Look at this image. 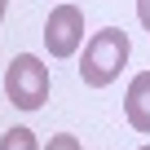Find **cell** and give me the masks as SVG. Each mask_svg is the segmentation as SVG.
<instances>
[{
  "instance_id": "6da1fadb",
  "label": "cell",
  "mask_w": 150,
  "mask_h": 150,
  "mask_svg": "<svg viewBox=\"0 0 150 150\" xmlns=\"http://www.w3.org/2000/svg\"><path fill=\"white\" fill-rule=\"evenodd\" d=\"M132 40L124 27H102L84 40V57H80V80L88 88H110L119 80V71L128 66Z\"/></svg>"
},
{
  "instance_id": "7a4b0ae2",
  "label": "cell",
  "mask_w": 150,
  "mask_h": 150,
  "mask_svg": "<svg viewBox=\"0 0 150 150\" xmlns=\"http://www.w3.org/2000/svg\"><path fill=\"white\" fill-rule=\"evenodd\" d=\"M5 97L18 110H40L49 102V66L35 53H18L5 66Z\"/></svg>"
},
{
  "instance_id": "3957f363",
  "label": "cell",
  "mask_w": 150,
  "mask_h": 150,
  "mask_svg": "<svg viewBox=\"0 0 150 150\" xmlns=\"http://www.w3.org/2000/svg\"><path fill=\"white\" fill-rule=\"evenodd\" d=\"M84 44V9L62 0V5L49 9V22H44V49L53 57H75Z\"/></svg>"
},
{
  "instance_id": "277c9868",
  "label": "cell",
  "mask_w": 150,
  "mask_h": 150,
  "mask_svg": "<svg viewBox=\"0 0 150 150\" xmlns=\"http://www.w3.org/2000/svg\"><path fill=\"white\" fill-rule=\"evenodd\" d=\"M124 119L132 132H150V71H137L124 93Z\"/></svg>"
},
{
  "instance_id": "5b68a950",
  "label": "cell",
  "mask_w": 150,
  "mask_h": 150,
  "mask_svg": "<svg viewBox=\"0 0 150 150\" xmlns=\"http://www.w3.org/2000/svg\"><path fill=\"white\" fill-rule=\"evenodd\" d=\"M0 150H40V146H35L31 128H9L5 137H0Z\"/></svg>"
},
{
  "instance_id": "8992f818",
  "label": "cell",
  "mask_w": 150,
  "mask_h": 150,
  "mask_svg": "<svg viewBox=\"0 0 150 150\" xmlns=\"http://www.w3.org/2000/svg\"><path fill=\"white\" fill-rule=\"evenodd\" d=\"M44 150H84V146H80V137L57 132V137H49V146H44Z\"/></svg>"
},
{
  "instance_id": "52a82bcc",
  "label": "cell",
  "mask_w": 150,
  "mask_h": 150,
  "mask_svg": "<svg viewBox=\"0 0 150 150\" xmlns=\"http://www.w3.org/2000/svg\"><path fill=\"white\" fill-rule=\"evenodd\" d=\"M137 22L150 31V0H137Z\"/></svg>"
},
{
  "instance_id": "ba28073f",
  "label": "cell",
  "mask_w": 150,
  "mask_h": 150,
  "mask_svg": "<svg viewBox=\"0 0 150 150\" xmlns=\"http://www.w3.org/2000/svg\"><path fill=\"white\" fill-rule=\"evenodd\" d=\"M5 13H9V0H0V18H5Z\"/></svg>"
},
{
  "instance_id": "9c48e42d",
  "label": "cell",
  "mask_w": 150,
  "mask_h": 150,
  "mask_svg": "<svg viewBox=\"0 0 150 150\" xmlns=\"http://www.w3.org/2000/svg\"><path fill=\"white\" fill-rule=\"evenodd\" d=\"M137 150H150V146H137Z\"/></svg>"
}]
</instances>
